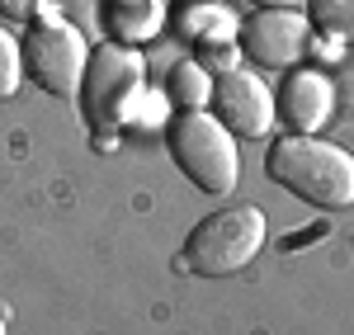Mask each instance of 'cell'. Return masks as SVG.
Returning <instances> with one entry per match:
<instances>
[{
  "mask_svg": "<svg viewBox=\"0 0 354 335\" xmlns=\"http://www.w3.org/2000/svg\"><path fill=\"white\" fill-rule=\"evenodd\" d=\"M265 170L279 189L298 194L312 208H354V156L335 142L302 137V133L274 137Z\"/></svg>",
  "mask_w": 354,
  "mask_h": 335,
  "instance_id": "cell-1",
  "label": "cell"
},
{
  "mask_svg": "<svg viewBox=\"0 0 354 335\" xmlns=\"http://www.w3.org/2000/svg\"><path fill=\"white\" fill-rule=\"evenodd\" d=\"M265 231H270V227H265V213H260L255 203L218 208V213H208V218L189 231L180 265H185L189 274H203V279L236 274V269H245V265L260 255Z\"/></svg>",
  "mask_w": 354,
  "mask_h": 335,
  "instance_id": "cell-2",
  "label": "cell"
},
{
  "mask_svg": "<svg viewBox=\"0 0 354 335\" xmlns=\"http://www.w3.org/2000/svg\"><path fill=\"white\" fill-rule=\"evenodd\" d=\"M165 142H170L175 166L185 170V180L198 184L203 194L222 198V194L236 189L241 156H236V137L218 123V113H208V109L180 113V118L165 128Z\"/></svg>",
  "mask_w": 354,
  "mask_h": 335,
  "instance_id": "cell-3",
  "label": "cell"
},
{
  "mask_svg": "<svg viewBox=\"0 0 354 335\" xmlns=\"http://www.w3.org/2000/svg\"><path fill=\"white\" fill-rule=\"evenodd\" d=\"M142 95H147V66H142V57L133 48L104 43L100 52H90V66H85V81H81V99H85V118L100 133L123 128Z\"/></svg>",
  "mask_w": 354,
  "mask_h": 335,
  "instance_id": "cell-4",
  "label": "cell"
},
{
  "mask_svg": "<svg viewBox=\"0 0 354 335\" xmlns=\"http://www.w3.org/2000/svg\"><path fill=\"white\" fill-rule=\"evenodd\" d=\"M90 66V43L66 19H38L24 38V71L48 95H76Z\"/></svg>",
  "mask_w": 354,
  "mask_h": 335,
  "instance_id": "cell-5",
  "label": "cell"
},
{
  "mask_svg": "<svg viewBox=\"0 0 354 335\" xmlns=\"http://www.w3.org/2000/svg\"><path fill=\"white\" fill-rule=\"evenodd\" d=\"M236 43H241V57H250L255 66L288 71L312 48V24L298 10H255L250 19H241Z\"/></svg>",
  "mask_w": 354,
  "mask_h": 335,
  "instance_id": "cell-6",
  "label": "cell"
},
{
  "mask_svg": "<svg viewBox=\"0 0 354 335\" xmlns=\"http://www.w3.org/2000/svg\"><path fill=\"white\" fill-rule=\"evenodd\" d=\"M213 104H218V123L232 137H265L274 128V95L255 71H222L213 85Z\"/></svg>",
  "mask_w": 354,
  "mask_h": 335,
  "instance_id": "cell-7",
  "label": "cell"
},
{
  "mask_svg": "<svg viewBox=\"0 0 354 335\" xmlns=\"http://www.w3.org/2000/svg\"><path fill=\"white\" fill-rule=\"evenodd\" d=\"M330 113H335V85L312 66H293L274 95V118H283L288 133L312 137L317 128L330 123Z\"/></svg>",
  "mask_w": 354,
  "mask_h": 335,
  "instance_id": "cell-8",
  "label": "cell"
},
{
  "mask_svg": "<svg viewBox=\"0 0 354 335\" xmlns=\"http://www.w3.org/2000/svg\"><path fill=\"white\" fill-rule=\"evenodd\" d=\"M165 24V5L161 0H104V28H109L113 43L137 48V43H151Z\"/></svg>",
  "mask_w": 354,
  "mask_h": 335,
  "instance_id": "cell-9",
  "label": "cell"
},
{
  "mask_svg": "<svg viewBox=\"0 0 354 335\" xmlns=\"http://www.w3.org/2000/svg\"><path fill=\"white\" fill-rule=\"evenodd\" d=\"M165 99L180 104L185 113L213 104V71L203 61H175L170 76H165Z\"/></svg>",
  "mask_w": 354,
  "mask_h": 335,
  "instance_id": "cell-10",
  "label": "cell"
},
{
  "mask_svg": "<svg viewBox=\"0 0 354 335\" xmlns=\"http://www.w3.org/2000/svg\"><path fill=\"white\" fill-rule=\"evenodd\" d=\"M307 24L330 43H354V0H307Z\"/></svg>",
  "mask_w": 354,
  "mask_h": 335,
  "instance_id": "cell-11",
  "label": "cell"
},
{
  "mask_svg": "<svg viewBox=\"0 0 354 335\" xmlns=\"http://www.w3.org/2000/svg\"><path fill=\"white\" fill-rule=\"evenodd\" d=\"M236 28H241V24H232V15H227L222 5H203V10H194L189 19H185V33H189L198 48H208V43H227Z\"/></svg>",
  "mask_w": 354,
  "mask_h": 335,
  "instance_id": "cell-12",
  "label": "cell"
},
{
  "mask_svg": "<svg viewBox=\"0 0 354 335\" xmlns=\"http://www.w3.org/2000/svg\"><path fill=\"white\" fill-rule=\"evenodd\" d=\"M24 85V43H15L10 28H0V99H15Z\"/></svg>",
  "mask_w": 354,
  "mask_h": 335,
  "instance_id": "cell-13",
  "label": "cell"
},
{
  "mask_svg": "<svg viewBox=\"0 0 354 335\" xmlns=\"http://www.w3.org/2000/svg\"><path fill=\"white\" fill-rule=\"evenodd\" d=\"M236 48H241V43H236ZM236 48H232V43H208V48H198V57H203L208 71H213V66H218V71H236Z\"/></svg>",
  "mask_w": 354,
  "mask_h": 335,
  "instance_id": "cell-14",
  "label": "cell"
},
{
  "mask_svg": "<svg viewBox=\"0 0 354 335\" xmlns=\"http://www.w3.org/2000/svg\"><path fill=\"white\" fill-rule=\"evenodd\" d=\"M38 10H43V0H0V19H24L28 24Z\"/></svg>",
  "mask_w": 354,
  "mask_h": 335,
  "instance_id": "cell-15",
  "label": "cell"
},
{
  "mask_svg": "<svg viewBox=\"0 0 354 335\" xmlns=\"http://www.w3.org/2000/svg\"><path fill=\"white\" fill-rule=\"evenodd\" d=\"M255 10H298V5H307V0H250Z\"/></svg>",
  "mask_w": 354,
  "mask_h": 335,
  "instance_id": "cell-16",
  "label": "cell"
},
{
  "mask_svg": "<svg viewBox=\"0 0 354 335\" xmlns=\"http://www.w3.org/2000/svg\"><path fill=\"white\" fill-rule=\"evenodd\" d=\"M0 335H5V316H0Z\"/></svg>",
  "mask_w": 354,
  "mask_h": 335,
  "instance_id": "cell-17",
  "label": "cell"
}]
</instances>
